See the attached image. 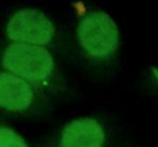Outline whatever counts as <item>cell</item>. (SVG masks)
<instances>
[{
    "label": "cell",
    "instance_id": "cell-1",
    "mask_svg": "<svg viewBox=\"0 0 158 147\" xmlns=\"http://www.w3.org/2000/svg\"><path fill=\"white\" fill-rule=\"evenodd\" d=\"M6 72L26 80L32 86L48 85L54 74V61L48 49L27 43H11L2 54Z\"/></svg>",
    "mask_w": 158,
    "mask_h": 147
},
{
    "label": "cell",
    "instance_id": "cell-2",
    "mask_svg": "<svg viewBox=\"0 0 158 147\" xmlns=\"http://www.w3.org/2000/svg\"><path fill=\"white\" fill-rule=\"evenodd\" d=\"M78 38L89 57L106 59L118 46V30L107 14L95 11L85 15L79 21Z\"/></svg>",
    "mask_w": 158,
    "mask_h": 147
},
{
    "label": "cell",
    "instance_id": "cell-3",
    "mask_svg": "<svg viewBox=\"0 0 158 147\" xmlns=\"http://www.w3.org/2000/svg\"><path fill=\"white\" fill-rule=\"evenodd\" d=\"M54 32L56 27L53 22L36 9L19 10L11 16L6 26V35L14 43H27L41 47L52 42Z\"/></svg>",
    "mask_w": 158,
    "mask_h": 147
},
{
    "label": "cell",
    "instance_id": "cell-4",
    "mask_svg": "<svg viewBox=\"0 0 158 147\" xmlns=\"http://www.w3.org/2000/svg\"><path fill=\"white\" fill-rule=\"evenodd\" d=\"M36 100L35 89L26 80L2 70L0 72V109L11 112H25Z\"/></svg>",
    "mask_w": 158,
    "mask_h": 147
},
{
    "label": "cell",
    "instance_id": "cell-5",
    "mask_svg": "<svg viewBox=\"0 0 158 147\" xmlns=\"http://www.w3.org/2000/svg\"><path fill=\"white\" fill-rule=\"evenodd\" d=\"M105 131L93 117H79L68 122L59 138V147H104Z\"/></svg>",
    "mask_w": 158,
    "mask_h": 147
},
{
    "label": "cell",
    "instance_id": "cell-6",
    "mask_svg": "<svg viewBox=\"0 0 158 147\" xmlns=\"http://www.w3.org/2000/svg\"><path fill=\"white\" fill-rule=\"evenodd\" d=\"M0 147H28V145L14 128L0 125Z\"/></svg>",
    "mask_w": 158,
    "mask_h": 147
}]
</instances>
